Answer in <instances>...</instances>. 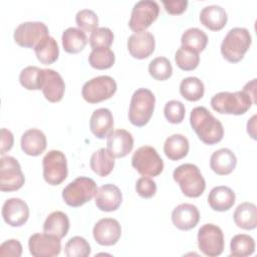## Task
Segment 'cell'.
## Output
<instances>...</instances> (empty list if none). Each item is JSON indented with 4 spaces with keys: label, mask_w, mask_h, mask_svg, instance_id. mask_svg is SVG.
<instances>
[{
    "label": "cell",
    "mask_w": 257,
    "mask_h": 257,
    "mask_svg": "<svg viewBox=\"0 0 257 257\" xmlns=\"http://www.w3.org/2000/svg\"><path fill=\"white\" fill-rule=\"evenodd\" d=\"M28 248L34 257H54L61 251V242L55 235L35 233L29 237Z\"/></svg>",
    "instance_id": "14"
},
{
    "label": "cell",
    "mask_w": 257,
    "mask_h": 257,
    "mask_svg": "<svg viewBox=\"0 0 257 257\" xmlns=\"http://www.w3.org/2000/svg\"><path fill=\"white\" fill-rule=\"evenodd\" d=\"M156 97L148 88L137 89L131 98L128 120L136 126H144L151 119L155 109Z\"/></svg>",
    "instance_id": "5"
},
{
    "label": "cell",
    "mask_w": 257,
    "mask_h": 257,
    "mask_svg": "<svg viewBox=\"0 0 257 257\" xmlns=\"http://www.w3.org/2000/svg\"><path fill=\"white\" fill-rule=\"evenodd\" d=\"M97 192L95 182L87 177H78L62 190V199L70 207L77 208L89 202Z\"/></svg>",
    "instance_id": "6"
},
{
    "label": "cell",
    "mask_w": 257,
    "mask_h": 257,
    "mask_svg": "<svg viewBox=\"0 0 257 257\" xmlns=\"http://www.w3.org/2000/svg\"><path fill=\"white\" fill-rule=\"evenodd\" d=\"M231 256L246 257L252 255L255 251V241L247 234H237L230 242Z\"/></svg>",
    "instance_id": "35"
},
{
    "label": "cell",
    "mask_w": 257,
    "mask_h": 257,
    "mask_svg": "<svg viewBox=\"0 0 257 257\" xmlns=\"http://www.w3.org/2000/svg\"><path fill=\"white\" fill-rule=\"evenodd\" d=\"M46 137L44 133L38 128H30L24 132L21 137V150L28 156L37 157L46 149Z\"/></svg>",
    "instance_id": "24"
},
{
    "label": "cell",
    "mask_w": 257,
    "mask_h": 257,
    "mask_svg": "<svg viewBox=\"0 0 257 257\" xmlns=\"http://www.w3.org/2000/svg\"><path fill=\"white\" fill-rule=\"evenodd\" d=\"M1 256L20 257L22 255V245L16 239H9L4 241L0 246Z\"/></svg>",
    "instance_id": "45"
},
{
    "label": "cell",
    "mask_w": 257,
    "mask_h": 257,
    "mask_svg": "<svg viewBox=\"0 0 257 257\" xmlns=\"http://www.w3.org/2000/svg\"><path fill=\"white\" fill-rule=\"evenodd\" d=\"M190 123L198 138L206 145H215L222 141L224 127L205 106H196L190 114Z\"/></svg>",
    "instance_id": "1"
},
{
    "label": "cell",
    "mask_w": 257,
    "mask_h": 257,
    "mask_svg": "<svg viewBox=\"0 0 257 257\" xmlns=\"http://www.w3.org/2000/svg\"><path fill=\"white\" fill-rule=\"evenodd\" d=\"M201 23L212 31H219L228 21L227 12L220 5H209L200 12Z\"/></svg>",
    "instance_id": "26"
},
{
    "label": "cell",
    "mask_w": 257,
    "mask_h": 257,
    "mask_svg": "<svg viewBox=\"0 0 257 257\" xmlns=\"http://www.w3.org/2000/svg\"><path fill=\"white\" fill-rule=\"evenodd\" d=\"M149 73L156 80H167L172 76L173 67L167 57L160 56L154 58L149 63Z\"/></svg>",
    "instance_id": "38"
},
{
    "label": "cell",
    "mask_w": 257,
    "mask_h": 257,
    "mask_svg": "<svg viewBox=\"0 0 257 257\" xmlns=\"http://www.w3.org/2000/svg\"><path fill=\"white\" fill-rule=\"evenodd\" d=\"M163 5L166 11L172 15L182 14L188 6L187 0H172V1H163Z\"/></svg>",
    "instance_id": "46"
},
{
    "label": "cell",
    "mask_w": 257,
    "mask_h": 257,
    "mask_svg": "<svg viewBox=\"0 0 257 257\" xmlns=\"http://www.w3.org/2000/svg\"><path fill=\"white\" fill-rule=\"evenodd\" d=\"M90 169L99 177L108 176L114 167V156L104 148L95 151L90 158Z\"/></svg>",
    "instance_id": "30"
},
{
    "label": "cell",
    "mask_w": 257,
    "mask_h": 257,
    "mask_svg": "<svg viewBox=\"0 0 257 257\" xmlns=\"http://www.w3.org/2000/svg\"><path fill=\"white\" fill-rule=\"evenodd\" d=\"M159 13L160 6L158 2L153 0H141L133 7L128 26L135 33L146 31V29L157 20Z\"/></svg>",
    "instance_id": "11"
},
{
    "label": "cell",
    "mask_w": 257,
    "mask_h": 257,
    "mask_svg": "<svg viewBox=\"0 0 257 257\" xmlns=\"http://www.w3.org/2000/svg\"><path fill=\"white\" fill-rule=\"evenodd\" d=\"M41 90L44 97L50 102L60 101L64 95L65 83L61 75L50 68L43 69Z\"/></svg>",
    "instance_id": "18"
},
{
    "label": "cell",
    "mask_w": 257,
    "mask_h": 257,
    "mask_svg": "<svg viewBox=\"0 0 257 257\" xmlns=\"http://www.w3.org/2000/svg\"><path fill=\"white\" fill-rule=\"evenodd\" d=\"M237 165L235 154L227 148L215 151L210 158V167L214 173L220 176L231 174Z\"/></svg>",
    "instance_id": "23"
},
{
    "label": "cell",
    "mask_w": 257,
    "mask_h": 257,
    "mask_svg": "<svg viewBox=\"0 0 257 257\" xmlns=\"http://www.w3.org/2000/svg\"><path fill=\"white\" fill-rule=\"evenodd\" d=\"M198 247L209 257H217L224 250V234L221 228L214 224H204L198 231Z\"/></svg>",
    "instance_id": "10"
},
{
    "label": "cell",
    "mask_w": 257,
    "mask_h": 257,
    "mask_svg": "<svg viewBox=\"0 0 257 257\" xmlns=\"http://www.w3.org/2000/svg\"><path fill=\"white\" fill-rule=\"evenodd\" d=\"M115 56L110 48H95L92 49L88 56V62L95 69H107L114 64Z\"/></svg>",
    "instance_id": "37"
},
{
    "label": "cell",
    "mask_w": 257,
    "mask_h": 257,
    "mask_svg": "<svg viewBox=\"0 0 257 257\" xmlns=\"http://www.w3.org/2000/svg\"><path fill=\"white\" fill-rule=\"evenodd\" d=\"M156 41L149 31L136 32L128 37L127 49L130 54L137 59L148 58L155 50Z\"/></svg>",
    "instance_id": "17"
},
{
    "label": "cell",
    "mask_w": 257,
    "mask_h": 257,
    "mask_svg": "<svg viewBox=\"0 0 257 257\" xmlns=\"http://www.w3.org/2000/svg\"><path fill=\"white\" fill-rule=\"evenodd\" d=\"M113 33L107 27H97L89 36V45L92 49L95 48H108L113 42Z\"/></svg>",
    "instance_id": "41"
},
{
    "label": "cell",
    "mask_w": 257,
    "mask_h": 257,
    "mask_svg": "<svg viewBox=\"0 0 257 257\" xmlns=\"http://www.w3.org/2000/svg\"><path fill=\"white\" fill-rule=\"evenodd\" d=\"M243 90L246 91L251 96L253 102L256 103V99H255V97H256V93H255V90H256V79L254 78L250 82L246 83L244 85V87H243Z\"/></svg>",
    "instance_id": "48"
},
{
    "label": "cell",
    "mask_w": 257,
    "mask_h": 257,
    "mask_svg": "<svg viewBox=\"0 0 257 257\" xmlns=\"http://www.w3.org/2000/svg\"><path fill=\"white\" fill-rule=\"evenodd\" d=\"M106 146L114 158H124L134 148V138L125 130H115L107 136Z\"/></svg>",
    "instance_id": "21"
},
{
    "label": "cell",
    "mask_w": 257,
    "mask_h": 257,
    "mask_svg": "<svg viewBox=\"0 0 257 257\" xmlns=\"http://www.w3.org/2000/svg\"><path fill=\"white\" fill-rule=\"evenodd\" d=\"M175 61L179 68L185 71H190L197 68L200 62V56L198 52L181 46L176 51Z\"/></svg>",
    "instance_id": "39"
},
{
    "label": "cell",
    "mask_w": 257,
    "mask_h": 257,
    "mask_svg": "<svg viewBox=\"0 0 257 257\" xmlns=\"http://www.w3.org/2000/svg\"><path fill=\"white\" fill-rule=\"evenodd\" d=\"M173 179L180 186L182 193L189 198L200 197L206 189L205 179L194 164H183L176 168Z\"/></svg>",
    "instance_id": "3"
},
{
    "label": "cell",
    "mask_w": 257,
    "mask_h": 257,
    "mask_svg": "<svg viewBox=\"0 0 257 257\" xmlns=\"http://www.w3.org/2000/svg\"><path fill=\"white\" fill-rule=\"evenodd\" d=\"M75 22L81 30L92 32L97 28L98 17L91 9H81L76 13Z\"/></svg>",
    "instance_id": "43"
},
{
    "label": "cell",
    "mask_w": 257,
    "mask_h": 257,
    "mask_svg": "<svg viewBox=\"0 0 257 257\" xmlns=\"http://www.w3.org/2000/svg\"><path fill=\"white\" fill-rule=\"evenodd\" d=\"M205 92L203 81L196 76L184 78L180 83L181 95L189 101H197L201 99Z\"/></svg>",
    "instance_id": "34"
},
{
    "label": "cell",
    "mask_w": 257,
    "mask_h": 257,
    "mask_svg": "<svg viewBox=\"0 0 257 257\" xmlns=\"http://www.w3.org/2000/svg\"><path fill=\"white\" fill-rule=\"evenodd\" d=\"M35 55L37 59L42 64H52L58 59L59 56V48L56 40L47 35L44 37L34 48Z\"/></svg>",
    "instance_id": "32"
},
{
    "label": "cell",
    "mask_w": 257,
    "mask_h": 257,
    "mask_svg": "<svg viewBox=\"0 0 257 257\" xmlns=\"http://www.w3.org/2000/svg\"><path fill=\"white\" fill-rule=\"evenodd\" d=\"M25 183V177L18 161L10 156L0 159V190L13 192L19 190Z\"/></svg>",
    "instance_id": "12"
},
{
    "label": "cell",
    "mask_w": 257,
    "mask_h": 257,
    "mask_svg": "<svg viewBox=\"0 0 257 257\" xmlns=\"http://www.w3.org/2000/svg\"><path fill=\"white\" fill-rule=\"evenodd\" d=\"M13 144H14V137H13V134L3 127L1 128V148H0V154L3 156L6 152L10 151L13 147Z\"/></svg>",
    "instance_id": "47"
},
{
    "label": "cell",
    "mask_w": 257,
    "mask_h": 257,
    "mask_svg": "<svg viewBox=\"0 0 257 257\" xmlns=\"http://www.w3.org/2000/svg\"><path fill=\"white\" fill-rule=\"evenodd\" d=\"M253 103L251 96L244 90L235 92L221 91L211 98L212 108L219 113L225 114H243L249 110Z\"/></svg>",
    "instance_id": "4"
},
{
    "label": "cell",
    "mask_w": 257,
    "mask_h": 257,
    "mask_svg": "<svg viewBox=\"0 0 257 257\" xmlns=\"http://www.w3.org/2000/svg\"><path fill=\"white\" fill-rule=\"evenodd\" d=\"M255 119H256V115H253L247 122V132L250 135V137L255 140L256 139V135H255Z\"/></svg>",
    "instance_id": "49"
},
{
    "label": "cell",
    "mask_w": 257,
    "mask_h": 257,
    "mask_svg": "<svg viewBox=\"0 0 257 257\" xmlns=\"http://www.w3.org/2000/svg\"><path fill=\"white\" fill-rule=\"evenodd\" d=\"M181 43L183 47L189 48L195 52L203 51L208 43L207 34L196 27H192L187 29L181 37Z\"/></svg>",
    "instance_id": "33"
},
{
    "label": "cell",
    "mask_w": 257,
    "mask_h": 257,
    "mask_svg": "<svg viewBox=\"0 0 257 257\" xmlns=\"http://www.w3.org/2000/svg\"><path fill=\"white\" fill-rule=\"evenodd\" d=\"M89 128L97 139H104L112 132L113 116L108 108L95 109L89 119Z\"/></svg>",
    "instance_id": "22"
},
{
    "label": "cell",
    "mask_w": 257,
    "mask_h": 257,
    "mask_svg": "<svg viewBox=\"0 0 257 257\" xmlns=\"http://www.w3.org/2000/svg\"><path fill=\"white\" fill-rule=\"evenodd\" d=\"M132 166L143 177H157L164 170L162 158L151 146H143L134 153Z\"/></svg>",
    "instance_id": "7"
},
{
    "label": "cell",
    "mask_w": 257,
    "mask_h": 257,
    "mask_svg": "<svg viewBox=\"0 0 257 257\" xmlns=\"http://www.w3.org/2000/svg\"><path fill=\"white\" fill-rule=\"evenodd\" d=\"M69 230V219L67 215L61 211H54L50 213L43 223V231L48 234L63 238L67 235Z\"/></svg>",
    "instance_id": "31"
},
{
    "label": "cell",
    "mask_w": 257,
    "mask_h": 257,
    "mask_svg": "<svg viewBox=\"0 0 257 257\" xmlns=\"http://www.w3.org/2000/svg\"><path fill=\"white\" fill-rule=\"evenodd\" d=\"M93 238L99 245L111 246L117 243L121 235V227L117 220L102 218L98 220L92 229Z\"/></svg>",
    "instance_id": "15"
},
{
    "label": "cell",
    "mask_w": 257,
    "mask_h": 257,
    "mask_svg": "<svg viewBox=\"0 0 257 257\" xmlns=\"http://www.w3.org/2000/svg\"><path fill=\"white\" fill-rule=\"evenodd\" d=\"M252 43V37L248 29L244 27H234L230 29L221 43V53L223 57L232 63L243 59L245 53Z\"/></svg>",
    "instance_id": "2"
},
{
    "label": "cell",
    "mask_w": 257,
    "mask_h": 257,
    "mask_svg": "<svg viewBox=\"0 0 257 257\" xmlns=\"http://www.w3.org/2000/svg\"><path fill=\"white\" fill-rule=\"evenodd\" d=\"M48 34L47 26L40 21H27L19 24L14 30L15 42L25 48H35Z\"/></svg>",
    "instance_id": "13"
},
{
    "label": "cell",
    "mask_w": 257,
    "mask_h": 257,
    "mask_svg": "<svg viewBox=\"0 0 257 257\" xmlns=\"http://www.w3.org/2000/svg\"><path fill=\"white\" fill-rule=\"evenodd\" d=\"M236 196L234 191L227 186L214 187L208 195V204L214 211L225 212L235 204Z\"/></svg>",
    "instance_id": "25"
},
{
    "label": "cell",
    "mask_w": 257,
    "mask_h": 257,
    "mask_svg": "<svg viewBox=\"0 0 257 257\" xmlns=\"http://www.w3.org/2000/svg\"><path fill=\"white\" fill-rule=\"evenodd\" d=\"M190 150L188 139L181 134H174L167 138L164 144V153L172 161L185 158Z\"/></svg>",
    "instance_id": "28"
},
{
    "label": "cell",
    "mask_w": 257,
    "mask_h": 257,
    "mask_svg": "<svg viewBox=\"0 0 257 257\" xmlns=\"http://www.w3.org/2000/svg\"><path fill=\"white\" fill-rule=\"evenodd\" d=\"M237 227L244 230H253L257 226V208L250 202H244L237 206L233 214Z\"/></svg>",
    "instance_id": "27"
},
{
    "label": "cell",
    "mask_w": 257,
    "mask_h": 257,
    "mask_svg": "<svg viewBox=\"0 0 257 257\" xmlns=\"http://www.w3.org/2000/svg\"><path fill=\"white\" fill-rule=\"evenodd\" d=\"M43 179L51 186L61 184L67 177V161L61 151L51 150L42 160Z\"/></svg>",
    "instance_id": "9"
},
{
    "label": "cell",
    "mask_w": 257,
    "mask_h": 257,
    "mask_svg": "<svg viewBox=\"0 0 257 257\" xmlns=\"http://www.w3.org/2000/svg\"><path fill=\"white\" fill-rule=\"evenodd\" d=\"M136 191L142 198L150 199L157 193V184L150 177H141L136 183Z\"/></svg>",
    "instance_id": "44"
},
{
    "label": "cell",
    "mask_w": 257,
    "mask_h": 257,
    "mask_svg": "<svg viewBox=\"0 0 257 257\" xmlns=\"http://www.w3.org/2000/svg\"><path fill=\"white\" fill-rule=\"evenodd\" d=\"M186 108L180 100H169L164 107V114L166 119L173 124L181 123L185 117Z\"/></svg>",
    "instance_id": "42"
},
{
    "label": "cell",
    "mask_w": 257,
    "mask_h": 257,
    "mask_svg": "<svg viewBox=\"0 0 257 257\" xmlns=\"http://www.w3.org/2000/svg\"><path fill=\"white\" fill-rule=\"evenodd\" d=\"M1 214L6 224L11 227H20L29 218V208L22 199L10 198L4 202Z\"/></svg>",
    "instance_id": "16"
},
{
    "label": "cell",
    "mask_w": 257,
    "mask_h": 257,
    "mask_svg": "<svg viewBox=\"0 0 257 257\" xmlns=\"http://www.w3.org/2000/svg\"><path fill=\"white\" fill-rule=\"evenodd\" d=\"M61 42L64 51L75 54L84 49L87 43V38L83 30L76 27H69L63 31Z\"/></svg>",
    "instance_id": "29"
},
{
    "label": "cell",
    "mask_w": 257,
    "mask_h": 257,
    "mask_svg": "<svg viewBox=\"0 0 257 257\" xmlns=\"http://www.w3.org/2000/svg\"><path fill=\"white\" fill-rule=\"evenodd\" d=\"M200 220L198 208L189 203L178 205L172 212V222L176 228L182 231H188L197 226Z\"/></svg>",
    "instance_id": "19"
},
{
    "label": "cell",
    "mask_w": 257,
    "mask_h": 257,
    "mask_svg": "<svg viewBox=\"0 0 257 257\" xmlns=\"http://www.w3.org/2000/svg\"><path fill=\"white\" fill-rule=\"evenodd\" d=\"M122 202V194L113 184H105L97 189L95 194V206L103 212H112L119 208Z\"/></svg>",
    "instance_id": "20"
},
{
    "label": "cell",
    "mask_w": 257,
    "mask_h": 257,
    "mask_svg": "<svg viewBox=\"0 0 257 257\" xmlns=\"http://www.w3.org/2000/svg\"><path fill=\"white\" fill-rule=\"evenodd\" d=\"M43 69L37 66H27L19 74L20 84L28 90H39L42 87Z\"/></svg>",
    "instance_id": "36"
},
{
    "label": "cell",
    "mask_w": 257,
    "mask_h": 257,
    "mask_svg": "<svg viewBox=\"0 0 257 257\" xmlns=\"http://www.w3.org/2000/svg\"><path fill=\"white\" fill-rule=\"evenodd\" d=\"M90 251L89 243L80 236L71 237L64 247V253L67 257H87Z\"/></svg>",
    "instance_id": "40"
},
{
    "label": "cell",
    "mask_w": 257,
    "mask_h": 257,
    "mask_svg": "<svg viewBox=\"0 0 257 257\" xmlns=\"http://www.w3.org/2000/svg\"><path fill=\"white\" fill-rule=\"evenodd\" d=\"M115 80L108 75H99L86 81L81 89L83 99L89 103H97L110 98L116 91Z\"/></svg>",
    "instance_id": "8"
}]
</instances>
